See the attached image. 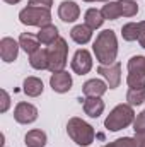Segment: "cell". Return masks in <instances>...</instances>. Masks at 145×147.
Returning <instances> with one entry per match:
<instances>
[{
    "label": "cell",
    "mask_w": 145,
    "mask_h": 147,
    "mask_svg": "<svg viewBox=\"0 0 145 147\" xmlns=\"http://www.w3.org/2000/svg\"><path fill=\"white\" fill-rule=\"evenodd\" d=\"M126 101L130 106H140L145 103V87H140V89H128L126 92Z\"/></svg>",
    "instance_id": "obj_22"
},
{
    "label": "cell",
    "mask_w": 145,
    "mask_h": 147,
    "mask_svg": "<svg viewBox=\"0 0 145 147\" xmlns=\"http://www.w3.org/2000/svg\"><path fill=\"white\" fill-rule=\"evenodd\" d=\"M109 147H138L137 140L132 137H123V139H116L114 142H111Z\"/></svg>",
    "instance_id": "obj_27"
},
{
    "label": "cell",
    "mask_w": 145,
    "mask_h": 147,
    "mask_svg": "<svg viewBox=\"0 0 145 147\" xmlns=\"http://www.w3.org/2000/svg\"><path fill=\"white\" fill-rule=\"evenodd\" d=\"M108 82H104L101 79H89L82 86V92L85 98H101L108 91Z\"/></svg>",
    "instance_id": "obj_13"
},
{
    "label": "cell",
    "mask_w": 145,
    "mask_h": 147,
    "mask_svg": "<svg viewBox=\"0 0 145 147\" xmlns=\"http://www.w3.org/2000/svg\"><path fill=\"white\" fill-rule=\"evenodd\" d=\"M97 74H101L104 77L109 89L119 87V84H121V63L119 62H114L113 65H99Z\"/></svg>",
    "instance_id": "obj_8"
},
{
    "label": "cell",
    "mask_w": 145,
    "mask_h": 147,
    "mask_svg": "<svg viewBox=\"0 0 145 147\" xmlns=\"http://www.w3.org/2000/svg\"><path fill=\"white\" fill-rule=\"evenodd\" d=\"M133 132L135 135H145V111L138 113L133 121Z\"/></svg>",
    "instance_id": "obj_26"
},
{
    "label": "cell",
    "mask_w": 145,
    "mask_h": 147,
    "mask_svg": "<svg viewBox=\"0 0 145 147\" xmlns=\"http://www.w3.org/2000/svg\"><path fill=\"white\" fill-rule=\"evenodd\" d=\"M92 51L99 65H113L118 57V38L113 29L101 31L92 45Z\"/></svg>",
    "instance_id": "obj_1"
},
{
    "label": "cell",
    "mask_w": 145,
    "mask_h": 147,
    "mask_svg": "<svg viewBox=\"0 0 145 147\" xmlns=\"http://www.w3.org/2000/svg\"><path fill=\"white\" fill-rule=\"evenodd\" d=\"M80 16V7L72 0H63L58 5V17L63 22H75Z\"/></svg>",
    "instance_id": "obj_12"
},
{
    "label": "cell",
    "mask_w": 145,
    "mask_h": 147,
    "mask_svg": "<svg viewBox=\"0 0 145 147\" xmlns=\"http://www.w3.org/2000/svg\"><path fill=\"white\" fill-rule=\"evenodd\" d=\"M72 70L75 74H79V75H85V74L91 72V69H92V55L85 50V48H82V50H77L75 51V55H73L72 58Z\"/></svg>",
    "instance_id": "obj_7"
},
{
    "label": "cell",
    "mask_w": 145,
    "mask_h": 147,
    "mask_svg": "<svg viewBox=\"0 0 145 147\" xmlns=\"http://www.w3.org/2000/svg\"><path fill=\"white\" fill-rule=\"evenodd\" d=\"M135 140L138 147H145V135H135Z\"/></svg>",
    "instance_id": "obj_31"
},
{
    "label": "cell",
    "mask_w": 145,
    "mask_h": 147,
    "mask_svg": "<svg viewBox=\"0 0 145 147\" xmlns=\"http://www.w3.org/2000/svg\"><path fill=\"white\" fill-rule=\"evenodd\" d=\"M43 80L38 79V77H28L22 84V91L24 94H28L29 98H38L43 94Z\"/></svg>",
    "instance_id": "obj_17"
},
{
    "label": "cell",
    "mask_w": 145,
    "mask_h": 147,
    "mask_svg": "<svg viewBox=\"0 0 145 147\" xmlns=\"http://www.w3.org/2000/svg\"><path fill=\"white\" fill-rule=\"evenodd\" d=\"M5 3H10V5H15V3H19L21 0H3Z\"/></svg>",
    "instance_id": "obj_32"
},
{
    "label": "cell",
    "mask_w": 145,
    "mask_h": 147,
    "mask_svg": "<svg viewBox=\"0 0 145 147\" xmlns=\"http://www.w3.org/2000/svg\"><path fill=\"white\" fill-rule=\"evenodd\" d=\"M19 48H21V45L14 38H9V36L2 38L0 39V57H2V60L5 63L15 62L17 57H19Z\"/></svg>",
    "instance_id": "obj_10"
},
{
    "label": "cell",
    "mask_w": 145,
    "mask_h": 147,
    "mask_svg": "<svg viewBox=\"0 0 145 147\" xmlns=\"http://www.w3.org/2000/svg\"><path fill=\"white\" fill-rule=\"evenodd\" d=\"M19 45H21V48H22L28 55H33L34 51L39 50V46H41L38 36L36 34H31V33H22V34L19 36Z\"/></svg>",
    "instance_id": "obj_18"
},
{
    "label": "cell",
    "mask_w": 145,
    "mask_h": 147,
    "mask_svg": "<svg viewBox=\"0 0 145 147\" xmlns=\"http://www.w3.org/2000/svg\"><path fill=\"white\" fill-rule=\"evenodd\" d=\"M126 84L132 89L145 87V57L135 55L128 60V77Z\"/></svg>",
    "instance_id": "obj_6"
},
{
    "label": "cell",
    "mask_w": 145,
    "mask_h": 147,
    "mask_svg": "<svg viewBox=\"0 0 145 147\" xmlns=\"http://www.w3.org/2000/svg\"><path fill=\"white\" fill-rule=\"evenodd\" d=\"M29 65L34 70H46L48 69V51L46 48H39L33 55H29Z\"/></svg>",
    "instance_id": "obj_20"
},
{
    "label": "cell",
    "mask_w": 145,
    "mask_h": 147,
    "mask_svg": "<svg viewBox=\"0 0 145 147\" xmlns=\"http://www.w3.org/2000/svg\"><path fill=\"white\" fill-rule=\"evenodd\" d=\"M123 17H135L138 14V3L135 0H118Z\"/></svg>",
    "instance_id": "obj_24"
},
{
    "label": "cell",
    "mask_w": 145,
    "mask_h": 147,
    "mask_svg": "<svg viewBox=\"0 0 145 147\" xmlns=\"http://www.w3.org/2000/svg\"><path fill=\"white\" fill-rule=\"evenodd\" d=\"M67 134H68V137L72 139L73 142L80 147L91 146L94 142V139H96L94 127L89 125L87 121H84L82 118H77V116H73V118L68 120V123H67Z\"/></svg>",
    "instance_id": "obj_3"
},
{
    "label": "cell",
    "mask_w": 145,
    "mask_h": 147,
    "mask_svg": "<svg viewBox=\"0 0 145 147\" xmlns=\"http://www.w3.org/2000/svg\"><path fill=\"white\" fill-rule=\"evenodd\" d=\"M137 41L140 43V46L145 50V21L138 22V39Z\"/></svg>",
    "instance_id": "obj_30"
},
{
    "label": "cell",
    "mask_w": 145,
    "mask_h": 147,
    "mask_svg": "<svg viewBox=\"0 0 145 147\" xmlns=\"http://www.w3.org/2000/svg\"><path fill=\"white\" fill-rule=\"evenodd\" d=\"M72 84H73L72 75L68 72H65V70L51 74V77H50V86H51V89H53L55 92H58V94L68 92V91L72 89Z\"/></svg>",
    "instance_id": "obj_11"
},
{
    "label": "cell",
    "mask_w": 145,
    "mask_h": 147,
    "mask_svg": "<svg viewBox=\"0 0 145 147\" xmlns=\"http://www.w3.org/2000/svg\"><path fill=\"white\" fill-rule=\"evenodd\" d=\"M28 5H31V7H41V9H51L53 0H29Z\"/></svg>",
    "instance_id": "obj_29"
},
{
    "label": "cell",
    "mask_w": 145,
    "mask_h": 147,
    "mask_svg": "<svg viewBox=\"0 0 145 147\" xmlns=\"http://www.w3.org/2000/svg\"><path fill=\"white\" fill-rule=\"evenodd\" d=\"M0 96H2V106H0V111L2 113H7L9 111V106H10V96L5 89L0 91Z\"/></svg>",
    "instance_id": "obj_28"
},
{
    "label": "cell",
    "mask_w": 145,
    "mask_h": 147,
    "mask_svg": "<svg viewBox=\"0 0 145 147\" xmlns=\"http://www.w3.org/2000/svg\"><path fill=\"white\" fill-rule=\"evenodd\" d=\"M70 38L77 45H87L91 39H92V29L85 24H79V26H73L72 31H70Z\"/></svg>",
    "instance_id": "obj_15"
},
{
    "label": "cell",
    "mask_w": 145,
    "mask_h": 147,
    "mask_svg": "<svg viewBox=\"0 0 145 147\" xmlns=\"http://www.w3.org/2000/svg\"><path fill=\"white\" fill-rule=\"evenodd\" d=\"M46 134L43 130H29L24 137V142L28 147H44L46 146Z\"/></svg>",
    "instance_id": "obj_21"
},
{
    "label": "cell",
    "mask_w": 145,
    "mask_h": 147,
    "mask_svg": "<svg viewBox=\"0 0 145 147\" xmlns=\"http://www.w3.org/2000/svg\"><path fill=\"white\" fill-rule=\"evenodd\" d=\"M46 51H48V70L51 74L63 70L65 65H67V58H68V45H67V41L60 36L53 45H50L46 48Z\"/></svg>",
    "instance_id": "obj_4"
},
{
    "label": "cell",
    "mask_w": 145,
    "mask_h": 147,
    "mask_svg": "<svg viewBox=\"0 0 145 147\" xmlns=\"http://www.w3.org/2000/svg\"><path fill=\"white\" fill-rule=\"evenodd\" d=\"M84 2H89V3H91V2H96V0H84Z\"/></svg>",
    "instance_id": "obj_34"
},
{
    "label": "cell",
    "mask_w": 145,
    "mask_h": 147,
    "mask_svg": "<svg viewBox=\"0 0 145 147\" xmlns=\"http://www.w3.org/2000/svg\"><path fill=\"white\" fill-rule=\"evenodd\" d=\"M14 118L21 125H29L38 120V108L31 103H19L14 110Z\"/></svg>",
    "instance_id": "obj_9"
},
{
    "label": "cell",
    "mask_w": 145,
    "mask_h": 147,
    "mask_svg": "<svg viewBox=\"0 0 145 147\" xmlns=\"http://www.w3.org/2000/svg\"><path fill=\"white\" fill-rule=\"evenodd\" d=\"M36 36H38V39H39L41 45L50 46V45H53V43L60 38V33H58V28H56V26L48 24V26H44V28L39 29V33H38Z\"/></svg>",
    "instance_id": "obj_16"
},
{
    "label": "cell",
    "mask_w": 145,
    "mask_h": 147,
    "mask_svg": "<svg viewBox=\"0 0 145 147\" xmlns=\"http://www.w3.org/2000/svg\"><path fill=\"white\" fill-rule=\"evenodd\" d=\"M104 21H106V19L103 17V12L97 10V9H89V10L85 12V16H84V24L89 26L92 31L99 29V28L103 26Z\"/></svg>",
    "instance_id": "obj_19"
},
{
    "label": "cell",
    "mask_w": 145,
    "mask_h": 147,
    "mask_svg": "<svg viewBox=\"0 0 145 147\" xmlns=\"http://www.w3.org/2000/svg\"><path fill=\"white\" fill-rule=\"evenodd\" d=\"M121 36L125 41H137L138 39V22H128L121 28Z\"/></svg>",
    "instance_id": "obj_25"
},
{
    "label": "cell",
    "mask_w": 145,
    "mask_h": 147,
    "mask_svg": "<svg viewBox=\"0 0 145 147\" xmlns=\"http://www.w3.org/2000/svg\"><path fill=\"white\" fill-rule=\"evenodd\" d=\"M99 2H104V3H108V2H111V0H99Z\"/></svg>",
    "instance_id": "obj_33"
},
{
    "label": "cell",
    "mask_w": 145,
    "mask_h": 147,
    "mask_svg": "<svg viewBox=\"0 0 145 147\" xmlns=\"http://www.w3.org/2000/svg\"><path fill=\"white\" fill-rule=\"evenodd\" d=\"M101 12H103V17L106 21H116L118 17H121V10H119L118 2H108L106 5H103Z\"/></svg>",
    "instance_id": "obj_23"
},
{
    "label": "cell",
    "mask_w": 145,
    "mask_h": 147,
    "mask_svg": "<svg viewBox=\"0 0 145 147\" xmlns=\"http://www.w3.org/2000/svg\"><path fill=\"white\" fill-rule=\"evenodd\" d=\"M80 103L84 105V113L91 118H99L104 111V101L101 98H85Z\"/></svg>",
    "instance_id": "obj_14"
},
{
    "label": "cell",
    "mask_w": 145,
    "mask_h": 147,
    "mask_svg": "<svg viewBox=\"0 0 145 147\" xmlns=\"http://www.w3.org/2000/svg\"><path fill=\"white\" fill-rule=\"evenodd\" d=\"M135 110L133 106H130L128 103H121L118 106H114L111 113L108 115V118L104 120V127L108 128L109 132H119L130 125H133L135 121Z\"/></svg>",
    "instance_id": "obj_2"
},
{
    "label": "cell",
    "mask_w": 145,
    "mask_h": 147,
    "mask_svg": "<svg viewBox=\"0 0 145 147\" xmlns=\"http://www.w3.org/2000/svg\"><path fill=\"white\" fill-rule=\"evenodd\" d=\"M19 21L24 26H36V28H44L51 24V12L50 9H41V7H31L28 5L19 12Z\"/></svg>",
    "instance_id": "obj_5"
}]
</instances>
